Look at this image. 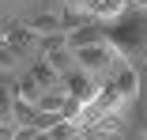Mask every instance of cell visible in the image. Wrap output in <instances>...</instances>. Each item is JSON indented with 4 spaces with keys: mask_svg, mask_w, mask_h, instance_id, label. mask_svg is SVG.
I'll use <instances>...</instances> for the list:
<instances>
[{
    "mask_svg": "<svg viewBox=\"0 0 147 140\" xmlns=\"http://www.w3.org/2000/svg\"><path fill=\"white\" fill-rule=\"evenodd\" d=\"M26 76H30V80L38 83V87H42V91H49V87H57V83H61V76H57V72H53L45 61H38V65H34L30 72H26Z\"/></svg>",
    "mask_w": 147,
    "mask_h": 140,
    "instance_id": "cell-10",
    "label": "cell"
},
{
    "mask_svg": "<svg viewBox=\"0 0 147 140\" xmlns=\"http://www.w3.org/2000/svg\"><path fill=\"white\" fill-rule=\"evenodd\" d=\"M11 102H15V91L8 87V83H0V121L11 118Z\"/></svg>",
    "mask_w": 147,
    "mask_h": 140,
    "instance_id": "cell-13",
    "label": "cell"
},
{
    "mask_svg": "<svg viewBox=\"0 0 147 140\" xmlns=\"http://www.w3.org/2000/svg\"><path fill=\"white\" fill-rule=\"evenodd\" d=\"M140 133H143V140H147V118H143V129H140Z\"/></svg>",
    "mask_w": 147,
    "mask_h": 140,
    "instance_id": "cell-18",
    "label": "cell"
},
{
    "mask_svg": "<svg viewBox=\"0 0 147 140\" xmlns=\"http://www.w3.org/2000/svg\"><path fill=\"white\" fill-rule=\"evenodd\" d=\"M42 61H45L57 76H64V72H72V68H76L72 49L64 46V34H49V38H45V46H42Z\"/></svg>",
    "mask_w": 147,
    "mask_h": 140,
    "instance_id": "cell-4",
    "label": "cell"
},
{
    "mask_svg": "<svg viewBox=\"0 0 147 140\" xmlns=\"http://www.w3.org/2000/svg\"><path fill=\"white\" fill-rule=\"evenodd\" d=\"M91 19L98 23H117V19H125L128 15V0H91Z\"/></svg>",
    "mask_w": 147,
    "mask_h": 140,
    "instance_id": "cell-5",
    "label": "cell"
},
{
    "mask_svg": "<svg viewBox=\"0 0 147 140\" xmlns=\"http://www.w3.org/2000/svg\"><path fill=\"white\" fill-rule=\"evenodd\" d=\"M91 0H64V12H87Z\"/></svg>",
    "mask_w": 147,
    "mask_h": 140,
    "instance_id": "cell-16",
    "label": "cell"
},
{
    "mask_svg": "<svg viewBox=\"0 0 147 140\" xmlns=\"http://www.w3.org/2000/svg\"><path fill=\"white\" fill-rule=\"evenodd\" d=\"M106 42L121 53V57H136V53H147V23L140 19H117L113 34H106Z\"/></svg>",
    "mask_w": 147,
    "mask_h": 140,
    "instance_id": "cell-2",
    "label": "cell"
},
{
    "mask_svg": "<svg viewBox=\"0 0 147 140\" xmlns=\"http://www.w3.org/2000/svg\"><path fill=\"white\" fill-rule=\"evenodd\" d=\"M15 140H45V129H38V125H15Z\"/></svg>",
    "mask_w": 147,
    "mask_h": 140,
    "instance_id": "cell-14",
    "label": "cell"
},
{
    "mask_svg": "<svg viewBox=\"0 0 147 140\" xmlns=\"http://www.w3.org/2000/svg\"><path fill=\"white\" fill-rule=\"evenodd\" d=\"M91 129H94V133H102V136H121V118H117V110H109V114L94 118V121H91Z\"/></svg>",
    "mask_w": 147,
    "mask_h": 140,
    "instance_id": "cell-12",
    "label": "cell"
},
{
    "mask_svg": "<svg viewBox=\"0 0 147 140\" xmlns=\"http://www.w3.org/2000/svg\"><path fill=\"white\" fill-rule=\"evenodd\" d=\"M26 27L38 34V38H49V34H64L61 31V15L57 12H38L34 19H26Z\"/></svg>",
    "mask_w": 147,
    "mask_h": 140,
    "instance_id": "cell-9",
    "label": "cell"
},
{
    "mask_svg": "<svg viewBox=\"0 0 147 140\" xmlns=\"http://www.w3.org/2000/svg\"><path fill=\"white\" fill-rule=\"evenodd\" d=\"M4 46H8V49L15 53V57H26V53H30V49L38 46V34H34L30 27L23 23V27H11V31L4 34Z\"/></svg>",
    "mask_w": 147,
    "mask_h": 140,
    "instance_id": "cell-6",
    "label": "cell"
},
{
    "mask_svg": "<svg viewBox=\"0 0 147 140\" xmlns=\"http://www.w3.org/2000/svg\"><path fill=\"white\" fill-rule=\"evenodd\" d=\"M19 61H23V57H15V53H11V49H8L4 42H0V68H8V72H15V68H19Z\"/></svg>",
    "mask_w": 147,
    "mask_h": 140,
    "instance_id": "cell-15",
    "label": "cell"
},
{
    "mask_svg": "<svg viewBox=\"0 0 147 140\" xmlns=\"http://www.w3.org/2000/svg\"><path fill=\"white\" fill-rule=\"evenodd\" d=\"M61 91L79 106V114H83V110L91 106V99L98 95V83H94V76H87L83 68H72V72L61 76Z\"/></svg>",
    "mask_w": 147,
    "mask_h": 140,
    "instance_id": "cell-3",
    "label": "cell"
},
{
    "mask_svg": "<svg viewBox=\"0 0 147 140\" xmlns=\"http://www.w3.org/2000/svg\"><path fill=\"white\" fill-rule=\"evenodd\" d=\"M72 61H76V68H83L87 76H113V72L125 68V57H121V53H117L106 38L72 49Z\"/></svg>",
    "mask_w": 147,
    "mask_h": 140,
    "instance_id": "cell-1",
    "label": "cell"
},
{
    "mask_svg": "<svg viewBox=\"0 0 147 140\" xmlns=\"http://www.w3.org/2000/svg\"><path fill=\"white\" fill-rule=\"evenodd\" d=\"M113 91L121 95L125 102H132V99L140 95V72H136V68H128V65H125L121 72H113Z\"/></svg>",
    "mask_w": 147,
    "mask_h": 140,
    "instance_id": "cell-8",
    "label": "cell"
},
{
    "mask_svg": "<svg viewBox=\"0 0 147 140\" xmlns=\"http://www.w3.org/2000/svg\"><path fill=\"white\" fill-rule=\"evenodd\" d=\"M102 38H106V31H102V27H98L94 19H87L83 27H76V31H68V34H64V46H68V49H79V46L102 42Z\"/></svg>",
    "mask_w": 147,
    "mask_h": 140,
    "instance_id": "cell-7",
    "label": "cell"
},
{
    "mask_svg": "<svg viewBox=\"0 0 147 140\" xmlns=\"http://www.w3.org/2000/svg\"><path fill=\"white\" fill-rule=\"evenodd\" d=\"M76 125L72 121H64V118H53L49 125H45V140H76Z\"/></svg>",
    "mask_w": 147,
    "mask_h": 140,
    "instance_id": "cell-11",
    "label": "cell"
},
{
    "mask_svg": "<svg viewBox=\"0 0 147 140\" xmlns=\"http://www.w3.org/2000/svg\"><path fill=\"white\" fill-rule=\"evenodd\" d=\"M128 4H136V8H143V12H147V0H128Z\"/></svg>",
    "mask_w": 147,
    "mask_h": 140,
    "instance_id": "cell-17",
    "label": "cell"
}]
</instances>
